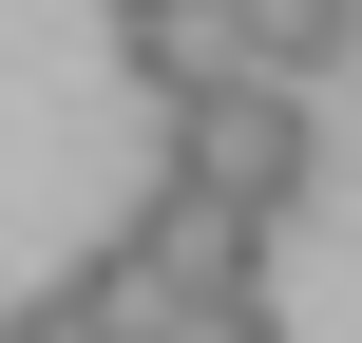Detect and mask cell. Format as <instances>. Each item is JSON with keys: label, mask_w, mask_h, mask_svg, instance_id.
Listing matches in <instances>:
<instances>
[{"label": "cell", "mask_w": 362, "mask_h": 343, "mask_svg": "<svg viewBox=\"0 0 362 343\" xmlns=\"http://www.w3.org/2000/svg\"><path fill=\"white\" fill-rule=\"evenodd\" d=\"M76 267H95L115 306H153V286H229V267H267V210H248V191H210V172H153V191H134V229H115V248H76Z\"/></svg>", "instance_id": "cell-2"}, {"label": "cell", "mask_w": 362, "mask_h": 343, "mask_svg": "<svg viewBox=\"0 0 362 343\" xmlns=\"http://www.w3.org/2000/svg\"><path fill=\"white\" fill-rule=\"evenodd\" d=\"M0 343H134V306H115L95 267H57V286H19V306H0Z\"/></svg>", "instance_id": "cell-4"}, {"label": "cell", "mask_w": 362, "mask_h": 343, "mask_svg": "<svg viewBox=\"0 0 362 343\" xmlns=\"http://www.w3.org/2000/svg\"><path fill=\"white\" fill-rule=\"evenodd\" d=\"M344 19H362V0H248V57H267V76H325Z\"/></svg>", "instance_id": "cell-5"}, {"label": "cell", "mask_w": 362, "mask_h": 343, "mask_svg": "<svg viewBox=\"0 0 362 343\" xmlns=\"http://www.w3.org/2000/svg\"><path fill=\"white\" fill-rule=\"evenodd\" d=\"M134 343H286V306H267V267H229V286H153Z\"/></svg>", "instance_id": "cell-3"}, {"label": "cell", "mask_w": 362, "mask_h": 343, "mask_svg": "<svg viewBox=\"0 0 362 343\" xmlns=\"http://www.w3.org/2000/svg\"><path fill=\"white\" fill-rule=\"evenodd\" d=\"M153 172H210V191H248L267 229L325 191V134H305V76H191V95H153Z\"/></svg>", "instance_id": "cell-1"}]
</instances>
